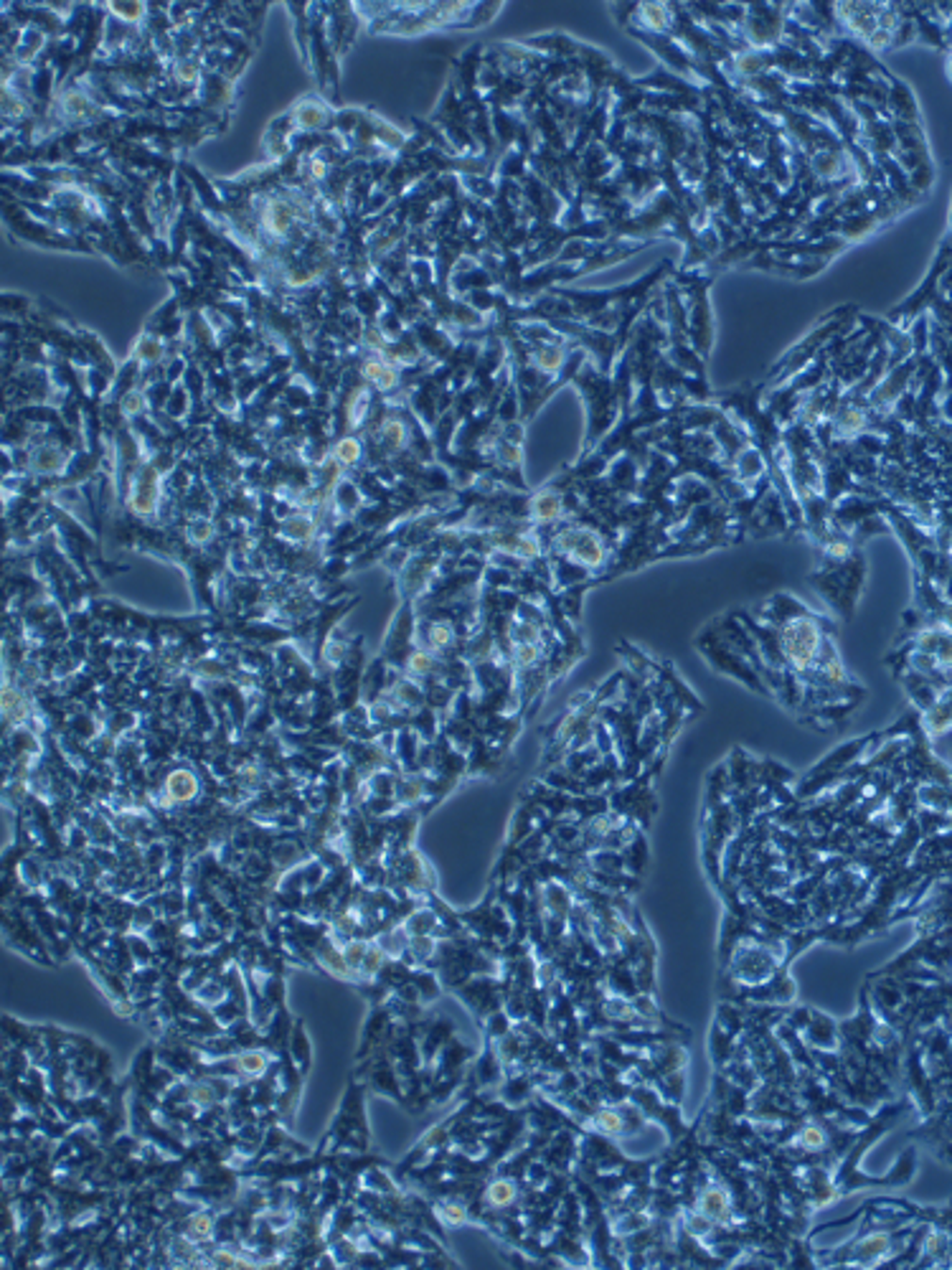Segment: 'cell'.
I'll list each match as a JSON object with an SVG mask.
<instances>
[{
	"label": "cell",
	"instance_id": "21",
	"mask_svg": "<svg viewBox=\"0 0 952 1270\" xmlns=\"http://www.w3.org/2000/svg\"><path fill=\"white\" fill-rule=\"evenodd\" d=\"M112 10H115L120 18H125V21H137V18L142 16L140 3H115Z\"/></svg>",
	"mask_w": 952,
	"mask_h": 1270
},
{
	"label": "cell",
	"instance_id": "17",
	"mask_svg": "<svg viewBox=\"0 0 952 1270\" xmlns=\"http://www.w3.org/2000/svg\"><path fill=\"white\" fill-rule=\"evenodd\" d=\"M137 356H140V361L160 359V343L155 341V338H151V335H145V338H140V343H137Z\"/></svg>",
	"mask_w": 952,
	"mask_h": 1270
},
{
	"label": "cell",
	"instance_id": "1",
	"mask_svg": "<svg viewBox=\"0 0 952 1270\" xmlns=\"http://www.w3.org/2000/svg\"><path fill=\"white\" fill-rule=\"evenodd\" d=\"M828 643L831 641L820 630V620L811 611H805V608H802V612L790 615L777 630L780 660L785 663L787 669L798 671L802 676L811 674L818 666L820 656H823Z\"/></svg>",
	"mask_w": 952,
	"mask_h": 1270
},
{
	"label": "cell",
	"instance_id": "3",
	"mask_svg": "<svg viewBox=\"0 0 952 1270\" xmlns=\"http://www.w3.org/2000/svg\"><path fill=\"white\" fill-rule=\"evenodd\" d=\"M130 509L137 516H153L158 509V473L153 468H145L137 476V483L130 494Z\"/></svg>",
	"mask_w": 952,
	"mask_h": 1270
},
{
	"label": "cell",
	"instance_id": "22",
	"mask_svg": "<svg viewBox=\"0 0 952 1270\" xmlns=\"http://www.w3.org/2000/svg\"><path fill=\"white\" fill-rule=\"evenodd\" d=\"M188 534H191V542L206 544L211 539V534H214V529H211L209 521H196Z\"/></svg>",
	"mask_w": 952,
	"mask_h": 1270
},
{
	"label": "cell",
	"instance_id": "25",
	"mask_svg": "<svg viewBox=\"0 0 952 1270\" xmlns=\"http://www.w3.org/2000/svg\"><path fill=\"white\" fill-rule=\"evenodd\" d=\"M178 76H181L184 82H191V79H196V67L188 64V61H184V64L178 67Z\"/></svg>",
	"mask_w": 952,
	"mask_h": 1270
},
{
	"label": "cell",
	"instance_id": "8",
	"mask_svg": "<svg viewBox=\"0 0 952 1270\" xmlns=\"http://www.w3.org/2000/svg\"><path fill=\"white\" fill-rule=\"evenodd\" d=\"M166 790L173 801H191L193 795H196V790H199V783H196V777H193L191 773L176 770V773L166 780Z\"/></svg>",
	"mask_w": 952,
	"mask_h": 1270
},
{
	"label": "cell",
	"instance_id": "12",
	"mask_svg": "<svg viewBox=\"0 0 952 1270\" xmlns=\"http://www.w3.org/2000/svg\"><path fill=\"white\" fill-rule=\"evenodd\" d=\"M534 361H536V366L541 368V371H549V374H554V371H559L561 364H564V349H559V346H543V349H539V351H536Z\"/></svg>",
	"mask_w": 952,
	"mask_h": 1270
},
{
	"label": "cell",
	"instance_id": "13",
	"mask_svg": "<svg viewBox=\"0 0 952 1270\" xmlns=\"http://www.w3.org/2000/svg\"><path fill=\"white\" fill-rule=\"evenodd\" d=\"M333 458L341 463V465H353V463H359L361 458V443L356 437H343L341 443L335 445Z\"/></svg>",
	"mask_w": 952,
	"mask_h": 1270
},
{
	"label": "cell",
	"instance_id": "23",
	"mask_svg": "<svg viewBox=\"0 0 952 1270\" xmlns=\"http://www.w3.org/2000/svg\"><path fill=\"white\" fill-rule=\"evenodd\" d=\"M510 1197H513V1189H510V1184H506V1181H501V1184H495V1187L491 1189V1199H493L495 1204H506Z\"/></svg>",
	"mask_w": 952,
	"mask_h": 1270
},
{
	"label": "cell",
	"instance_id": "20",
	"mask_svg": "<svg viewBox=\"0 0 952 1270\" xmlns=\"http://www.w3.org/2000/svg\"><path fill=\"white\" fill-rule=\"evenodd\" d=\"M64 107H67L72 115H84V112H89V107H92V105L87 102V97H84V94L72 92V94H67V100H64Z\"/></svg>",
	"mask_w": 952,
	"mask_h": 1270
},
{
	"label": "cell",
	"instance_id": "2",
	"mask_svg": "<svg viewBox=\"0 0 952 1270\" xmlns=\"http://www.w3.org/2000/svg\"><path fill=\"white\" fill-rule=\"evenodd\" d=\"M557 549L585 569H600L607 560V546L592 529L569 527L557 536Z\"/></svg>",
	"mask_w": 952,
	"mask_h": 1270
},
{
	"label": "cell",
	"instance_id": "24",
	"mask_svg": "<svg viewBox=\"0 0 952 1270\" xmlns=\"http://www.w3.org/2000/svg\"><path fill=\"white\" fill-rule=\"evenodd\" d=\"M122 410H125V415H137V412L142 410V397H140V392H130V394H127L125 399H122Z\"/></svg>",
	"mask_w": 952,
	"mask_h": 1270
},
{
	"label": "cell",
	"instance_id": "6",
	"mask_svg": "<svg viewBox=\"0 0 952 1270\" xmlns=\"http://www.w3.org/2000/svg\"><path fill=\"white\" fill-rule=\"evenodd\" d=\"M363 377L377 386L379 392H389V389L396 386V371H394L392 364H386V361L379 359L366 361V364H363Z\"/></svg>",
	"mask_w": 952,
	"mask_h": 1270
},
{
	"label": "cell",
	"instance_id": "10",
	"mask_svg": "<svg viewBox=\"0 0 952 1270\" xmlns=\"http://www.w3.org/2000/svg\"><path fill=\"white\" fill-rule=\"evenodd\" d=\"M282 531L284 536L293 539V542H308V539H313V534H315V524H313L308 516L298 513V516H290L284 521Z\"/></svg>",
	"mask_w": 952,
	"mask_h": 1270
},
{
	"label": "cell",
	"instance_id": "4",
	"mask_svg": "<svg viewBox=\"0 0 952 1270\" xmlns=\"http://www.w3.org/2000/svg\"><path fill=\"white\" fill-rule=\"evenodd\" d=\"M262 224L267 229L269 235L282 236L290 232V226L295 224V209L293 204H287V201H269L265 211H262Z\"/></svg>",
	"mask_w": 952,
	"mask_h": 1270
},
{
	"label": "cell",
	"instance_id": "7",
	"mask_svg": "<svg viewBox=\"0 0 952 1270\" xmlns=\"http://www.w3.org/2000/svg\"><path fill=\"white\" fill-rule=\"evenodd\" d=\"M31 465H34L36 473H43V476H51V473H61L64 465H67V455L59 450V448H41V450L34 452V460H31Z\"/></svg>",
	"mask_w": 952,
	"mask_h": 1270
},
{
	"label": "cell",
	"instance_id": "5",
	"mask_svg": "<svg viewBox=\"0 0 952 1270\" xmlns=\"http://www.w3.org/2000/svg\"><path fill=\"white\" fill-rule=\"evenodd\" d=\"M528 511L539 521H557V518L564 516V498L559 494H554V491H541V494H536L531 498Z\"/></svg>",
	"mask_w": 952,
	"mask_h": 1270
},
{
	"label": "cell",
	"instance_id": "9",
	"mask_svg": "<svg viewBox=\"0 0 952 1270\" xmlns=\"http://www.w3.org/2000/svg\"><path fill=\"white\" fill-rule=\"evenodd\" d=\"M295 120L305 130H317V127L326 125V109L317 102H302V105L295 107Z\"/></svg>",
	"mask_w": 952,
	"mask_h": 1270
},
{
	"label": "cell",
	"instance_id": "15",
	"mask_svg": "<svg viewBox=\"0 0 952 1270\" xmlns=\"http://www.w3.org/2000/svg\"><path fill=\"white\" fill-rule=\"evenodd\" d=\"M513 659H516L518 666H531L539 659V645L536 643H516L513 648Z\"/></svg>",
	"mask_w": 952,
	"mask_h": 1270
},
{
	"label": "cell",
	"instance_id": "26",
	"mask_svg": "<svg viewBox=\"0 0 952 1270\" xmlns=\"http://www.w3.org/2000/svg\"><path fill=\"white\" fill-rule=\"evenodd\" d=\"M191 1229L196 1232V1235H209V1229H211L209 1220H206V1217H196V1220H193Z\"/></svg>",
	"mask_w": 952,
	"mask_h": 1270
},
{
	"label": "cell",
	"instance_id": "16",
	"mask_svg": "<svg viewBox=\"0 0 952 1270\" xmlns=\"http://www.w3.org/2000/svg\"><path fill=\"white\" fill-rule=\"evenodd\" d=\"M450 641H452L450 626L435 623V626L429 627V645H432V648H444V645H450Z\"/></svg>",
	"mask_w": 952,
	"mask_h": 1270
},
{
	"label": "cell",
	"instance_id": "19",
	"mask_svg": "<svg viewBox=\"0 0 952 1270\" xmlns=\"http://www.w3.org/2000/svg\"><path fill=\"white\" fill-rule=\"evenodd\" d=\"M348 410H351V425H359L361 419L366 417V410H368V392H359V394H356V397H353L351 407H348Z\"/></svg>",
	"mask_w": 952,
	"mask_h": 1270
},
{
	"label": "cell",
	"instance_id": "18",
	"mask_svg": "<svg viewBox=\"0 0 952 1270\" xmlns=\"http://www.w3.org/2000/svg\"><path fill=\"white\" fill-rule=\"evenodd\" d=\"M265 1065H267V1060H265V1054L259 1052L244 1054L242 1060H239V1067H242L244 1072H250V1075H259V1072L265 1070Z\"/></svg>",
	"mask_w": 952,
	"mask_h": 1270
},
{
	"label": "cell",
	"instance_id": "11",
	"mask_svg": "<svg viewBox=\"0 0 952 1270\" xmlns=\"http://www.w3.org/2000/svg\"><path fill=\"white\" fill-rule=\"evenodd\" d=\"M381 443L389 450H401L407 445V425L401 419H386L384 425H381Z\"/></svg>",
	"mask_w": 952,
	"mask_h": 1270
},
{
	"label": "cell",
	"instance_id": "14",
	"mask_svg": "<svg viewBox=\"0 0 952 1270\" xmlns=\"http://www.w3.org/2000/svg\"><path fill=\"white\" fill-rule=\"evenodd\" d=\"M432 669H435V659H432L429 653H425V651L411 653V656H410V671H411V674H419V676H425V674H429Z\"/></svg>",
	"mask_w": 952,
	"mask_h": 1270
}]
</instances>
